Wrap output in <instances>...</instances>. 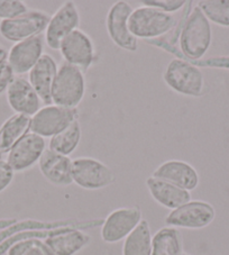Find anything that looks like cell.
I'll list each match as a JSON object with an SVG mask.
<instances>
[{
  "label": "cell",
  "mask_w": 229,
  "mask_h": 255,
  "mask_svg": "<svg viewBox=\"0 0 229 255\" xmlns=\"http://www.w3.org/2000/svg\"><path fill=\"white\" fill-rule=\"evenodd\" d=\"M190 2L187 15L178 21L179 29L173 34L172 42L154 39L146 43L161 47L177 58L186 59L189 62H198L207 54L213 42V28L210 21L197 5Z\"/></svg>",
  "instance_id": "6da1fadb"
},
{
  "label": "cell",
  "mask_w": 229,
  "mask_h": 255,
  "mask_svg": "<svg viewBox=\"0 0 229 255\" xmlns=\"http://www.w3.org/2000/svg\"><path fill=\"white\" fill-rule=\"evenodd\" d=\"M178 25L173 14L161 11L154 7L139 6L133 9L129 17V29L137 39L154 41L169 34Z\"/></svg>",
  "instance_id": "7a4b0ae2"
},
{
  "label": "cell",
  "mask_w": 229,
  "mask_h": 255,
  "mask_svg": "<svg viewBox=\"0 0 229 255\" xmlns=\"http://www.w3.org/2000/svg\"><path fill=\"white\" fill-rule=\"evenodd\" d=\"M163 80L181 96L199 98L205 90V77L200 68L182 58H174L167 63Z\"/></svg>",
  "instance_id": "3957f363"
},
{
  "label": "cell",
  "mask_w": 229,
  "mask_h": 255,
  "mask_svg": "<svg viewBox=\"0 0 229 255\" xmlns=\"http://www.w3.org/2000/svg\"><path fill=\"white\" fill-rule=\"evenodd\" d=\"M86 95L85 72L73 65L62 63L57 70L52 88V104L65 108H78Z\"/></svg>",
  "instance_id": "277c9868"
},
{
  "label": "cell",
  "mask_w": 229,
  "mask_h": 255,
  "mask_svg": "<svg viewBox=\"0 0 229 255\" xmlns=\"http://www.w3.org/2000/svg\"><path fill=\"white\" fill-rule=\"evenodd\" d=\"M73 183L85 190H101L116 181V175L107 164L98 159L80 156L72 163Z\"/></svg>",
  "instance_id": "5b68a950"
},
{
  "label": "cell",
  "mask_w": 229,
  "mask_h": 255,
  "mask_svg": "<svg viewBox=\"0 0 229 255\" xmlns=\"http://www.w3.org/2000/svg\"><path fill=\"white\" fill-rule=\"evenodd\" d=\"M50 18L46 11L29 9L15 18L0 21V35L14 44L39 36L45 33Z\"/></svg>",
  "instance_id": "8992f818"
},
{
  "label": "cell",
  "mask_w": 229,
  "mask_h": 255,
  "mask_svg": "<svg viewBox=\"0 0 229 255\" xmlns=\"http://www.w3.org/2000/svg\"><path fill=\"white\" fill-rule=\"evenodd\" d=\"M79 121L78 108H65L56 105H47L30 117V131L43 138H52Z\"/></svg>",
  "instance_id": "52a82bcc"
},
{
  "label": "cell",
  "mask_w": 229,
  "mask_h": 255,
  "mask_svg": "<svg viewBox=\"0 0 229 255\" xmlns=\"http://www.w3.org/2000/svg\"><path fill=\"white\" fill-rule=\"evenodd\" d=\"M133 7L124 0L116 1L109 8L106 16V29L112 42L127 52L138 50V39L129 29V17Z\"/></svg>",
  "instance_id": "ba28073f"
},
{
  "label": "cell",
  "mask_w": 229,
  "mask_h": 255,
  "mask_svg": "<svg viewBox=\"0 0 229 255\" xmlns=\"http://www.w3.org/2000/svg\"><path fill=\"white\" fill-rule=\"evenodd\" d=\"M216 210L213 205L202 200H190L165 217V225L184 230H202L215 221Z\"/></svg>",
  "instance_id": "9c48e42d"
},
{
  "label": "cell",
  "mask_w": 229,
  "mask_h": 255,
  "mask_svg": "<svg viewBox=\"0 0 229 255\" xmlns=\"http://www.w3.org/2000/svg\"><path fill=\"white\" fill-rule=\"evenodd\" d=\"M60 53L65 63L86 72L97 62V51L92 38L78 28L63 39Z\"/></svg>",
  "instance_id": "30bf717a"
},
{
  "label": "cell",
  "mask_w": 229,
  "mask_h": 255,
  "mask_svg": "<svg viewBox=\"0 0 229 255\" xmlns=\"http://www.w3.org/2000/svg\"><path fill=\"white\" fill-rule=\"evenodd\" d=\"M142 219V210L137 206L114 209L104 219L100 230L101 240L107 244L119 243L138 226Z\"/></svg>",
  "instance_id": "8fae6325"
},
{
  "label": "cell",
  "mask_w": 229,
  "mask_h": 255,
  "mask_svg": "<svg viewBox=\"0 0 229 255\" xmlns=\"http://www.w3.org/2000/svg\"><path fill=\"white\" fill-rule=\"evenodd\" d=\"M80 11L74 1H65L51 16L44 39L51 50L59 51L63 39L79 28Z\"/></svg>",
  "instance_id": "7c38bea8"
},
{
  "label": "cell",
  "mask_w": 229,
  "mask_h": 255,
  "mask_svg": "<svg viewBox=\"0 0 229 255\" xmlns=\"http://www.w3.org/2000/svg\"><path fill=\"white\" fill-rule=\"evenodd\" d=\"M45 149V138L29 131L7 153L6 161L15 173L24 172L32 169L35 164H38Z\"/></svg>",
  "instance_id": "4fadbf2b"
},
{
  "label": "cell",
  "mask_w": 229,
  "mask_h": 255,
  "mask_svg": "<svg viewBox=\"0 0 229 255\" xmlns=\"http://www.w3.org/2000/svg\"><path fill=\"white\" fill-rule=\"evenodd\" d=\"M44 39L43 35L25 39L15 43L8 51L7 62L10 65L16 77L29 73L35 64L44 55Z\"/></svg>",
  "instance_id": "5bb4252c"
},
{
  "label": "cell",
  "mask_w": 229,
  "mask_h": 255,
  "mask_svg": "<svg viewBox=\"0 0 229 255\" xmlns=\"http://www.w3.org/2000/svg\"><path fill=\"white\" fill-rule=\"evenodd\" d=\"M6 98L15 114L32 117L41 109V99L28 79L23 77L14 78L6 90Z\"/></svg>",
  "instance_id": "9a60e30c"
},
{
  "label": "cell",
  "mask_w": 229,
  "mask_h": 255,
  "mask_svg": "<svg viewBox=\"0 0 229 255\" xmlns=\"http://www.w3.org/2000/svg\"><path fill=\"white\" fill-rule=\"evenodd\" d=\"M72 163L73 160L70 159V156L46 148L37 165L39 172L53 186L69 187L73 183Z\"/></svg>",
  "instance_id": "2e32d148"
},
{
  "label": "cell",
  "mask_w": 229,
  "mask_h": 255,
  "mask_svg": "<svg viewBox=\"0 0 229 255\" xmlns=\"http://www.w3.org/2000/svg\"><path fill=\"white\" fill-rule=\"evenodd\" d=\"M152 175L190 192L197 189L200 182L199 173L195 166L182 160H169L163 162L154 170Z\"/></svg>",
  "instance_id": "e0dca14e"
},
{
  "label": "cell",
  "mask_w": 229,
  "mask_h": 255,
  "mask_svg": "<svg viewBox=\"0 0 229 255\" xmlns=\"http://www.w3.org/2000/svg\"><path fill=\"white\" fill-rule=\"evenodd\" d=\"M56 61L50 54L44 53L35 67L28 73V81L36 91L42 103L52 105V88L57 74Z\"/></svg>",
  "instance_id": "ac0fdd59"
},
{
  "label": "cell",
  "mask_w": 229,
  "mask_h": 255,
  "mask_svg": "<svg viewBox=\"0 0 229 255\" xmlns=\"http://www.w3.org/2000/svg\"><path fill=\"white\" fill-rule=\"evenodd\" d=\"M91 236L76 227H64L44 243L52 255H76L90 244Z\"/></svg>",
  "instance_id": "d6986e66"
},
{
  "label": "cell",
  "mask_w": 229,
  "mask_h": 255,
  "mask_svg": "<svg viewBox=\"0 0 229 255\" xmlns=\"http://www.w3.org/2000/svg\"><path fill=\"white\" fill-rule=\"evenodd\" d=\"M146 187L154 201L166 209L174 210L191 200L190 191L153 175L146 179Z\"/></svg>",
  "instance_id": "ffe728a7"
},
{
  "label": "cell",
  "mask_w": 229,
  "mask_h": 255,
  "mask_svg": "<svg viewBox=\"0 0 229 255\" xmlns=\"http://www.w3.org/2000/svg\"><path fill=\"white\" fill-rule=\"evenodd\" d=\"M30 131V117L14 114L0 126V153L7 154L16 143Z\"/></svg>",
  "instance_id": "44dd1931"
},
{
  "label": "cell",
  "mask_w": 229,
  "mask_h": 255,
  "mask_svg": "<svg viewBox=\"0 0 229 255\" xmlns=\"http://www.w3.org/2000/svg\"><path fill=\"white\" fill-rule=\"evenodd\" d=\"M183 254V236L178 228L165 226L153 235L151 255Z\"/></svg>",
  "instance_id": "7402d4cb"
},
{
  "label": "cell",
  "mask_w": 229,
  "mask_h": 255,
  "mask_svg": "<svg viewBox=\"0 0 229 255\" xmlns=\"http://www.w3.org/2000/svg\"><path fill=\"white\" fill-rule=\"evenodd\" d=\"M152 232L146 219H142L138 226L124 240L122 255H151Z\"/></svg>",
  "instance_id": "603a6c76"
},
{
  "label": "cell",
  "mask_w": 229,
  "mask_h": 255,
  "mask_svg": "<svg viewBox=\"0 0 229 255\" xmlns=\"http://www.w3.org/2000/svg\"><path fill=\"white\" fill-rule=\"evenodd\" d=\"M82 136L81 125L79 121L72 123L67 128L53 136L48 142V148L59 154L70 156L79 146Z\"/></svg>",
  "instance_id": "cb8c5ba5"
},
{
  "label": "cell",
  "mask_w": 229,
  "mask_h": 255,
  "mask_svg": "<svg viewBox=\"0 0 229 255\" xmlns=\"http://www.w3.org/2000/svg\"><path fill=\"white\" fill-rule=\"evenodd\" d=\"M211 23L222 27H229V0H201L197 2Z\"/></svg>",
  "instance_id": "d4e9b609"
},
{
  "label": "cell",
  "mask_w": 229,
  "mask_h": 255,
  "mask_svg": "<svg viewBox=\"0 0 229 255\" xmlns=\"http://www.w3.org/2000/svg\"><path fill=\"white\" fill-rule=\"evenodd\" d=\"M28 10L27 5L20 0H0V21L12 19Z\"/></svg>",
  "instance_id": "484cf974"
},
{
  "label": "cell",
  "mask_w": 229,
  "mask_h": 255,
  "mask_svg": "<svg viewBox=\"0 0 229 255\" xmlns=\"http://www.w3.org/2000/svg\"><path fill=\"white\" fill-rule=\"evenodd\" d=\"M187 2L186 0H145V1H142V5L154 7L158 10L167 12V14H174V12L183 9Z\"/></svg>",
  "instance_id": "4316f807"
},
{
  "label": "cell",
  "mask_w": 229,
  "mask_h": 255,
  "mask_svg": "<svg viewBox=\"0 0 229 255\" xmlns=\"http://www.w3.org/2000/svg\"><path fill=\"white\" fill-rule=\"evenodd\" d=\"M15 172L6 160L0 159V193L5 191L14 180Z\"/></svg>",
  "instance_id": "83f0119b"
},
{
  "label": "cell",
  "mask_w": 229,
  "mask_h": 255,
  "mask_svg": "<svg viewBox=\"0 0 229 255\" xmlns=\"http://www.w3.org/2000/svg\"><path fill=\"white\" fill-rule=\"evenodd\" d=\"M39 241L42 240L30 239V240H21V241L16 242V243H14L10 246L6 254L7 255H25L30 249L33 248V246L36 245Z\"/></svg>",
  "instance_id": "f1b7e54d"
},
{
  "label": "cell",
  "mask_w": 229,
  "mask_h": 255,
  "mask_svg": "<svg viewBox=\"0 0 229 255\" xmlns=\"http://www.w3.org/2000/svg\"><path fill=\"white\" fill-rule=\"evenodd\" d=\"M15 77V73L7 61L0 64V95L7 90Z\"/></svg>",
  "instance_id": "f546056e"
},
{
  "label": "cell",
  "mask_w": 229,
  "mask_h": 255,
  "mask_svg": "<svg viewBox=\"0 0 229 255\" xmlns=\"http://www.w3.org/2000/svg\"><path fill=\"white\" fill-rule=\"evenodd\" d=\"M25 255H52V253L50 252V250L47 249V246L44 243V241H39L38 243L33 246Z\"/></svg>",
  "instance_id": "4dcf8cb0"
},
{
  "label": "cell",
  "mask_w": 229,
  "mask_h": 255,
  "mask_svg": "<svg viewBox=\"0 0 229 255\" xmlns=\"http://www.w3.org/2000/svg\"><path fill=\"white\" fill-rule=\"evenodd\" d=\"M17 222L16 218H0V232L6 230Z\"/></svg>",
  "instance_id": "1f68e13d"
},
{
  "label": "cell",
  "mask_w": 229,
  "mask_h": 255,
  "mask_svg": "<svg viewBox=\"0 0 229 255\" xmlns=\"http://www.w3.org/2000/svg\"><path fill=\"white\" fill-rule=\"evenodd\" d=\"M7 56H8V51L5 47L0 45V64L7 61Z\"/></svg>",
  "instance_id": "d6a6232c"
},
{
  "label": "cell",
  "mask_w": 229,
  "mask_h": 255,
  "mask_svg": "<svg viewBox=\"0 0 229 255\" xmlns=\"http://www.w3.org/2000/svg\"><path fill=\"white\" fill-rule=\"evenodd\" d=\"M0 159H2V153H0Z\"/></svg>",
  "instance_id": "836d02e7"
},
{
  "label": "cell",
  "mask_w": 229,
  "mask_h": 255,
  "mask_svg": "<svg viewBox=\"0 0 229 255\" xmlns=\"http://www.w3.org/2000/svg\"><path fill=\"white\" fill-rule=\"evenodd\" d=\"M183 255H190V254H186V253H184V254H183Z\"/></svg>",
  "instance_id": "e575fe53"
}]
</instances>
